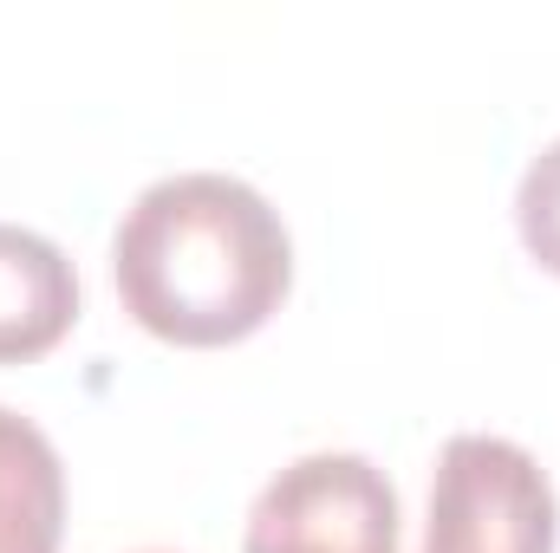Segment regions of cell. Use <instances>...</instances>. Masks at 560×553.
I'll list each match as a JSON object with an SVG mask.
<instances>
[{"mask_svg": "<svg viewBox=\"0 0 560 553\" xmlns=\"http://www.w3.org/2000/svg\"><path fill=\"white\" fill-rule=\"evenodd\" d=\"M515 222H522V242L528 255L560 274V138L522 169V189H515Z\"/></svg>", "mask_w": 560, "mask_h": 553, "instance_id": "8992f818", "label": "cell"}, {"mask_svg": "<svg viewBox=\"0 0 560 553\" xmlns=\"http://www.w3.org/2000/svg\"><path fill=\"white\" fill-rule=\"evenodd\" d=\"M79 319V274L39 228L0 222V365L52 352Z\"/></svg>", "mask_w": 560, "mask_h": 553, "instance_id": "277c9868", "label": "cell"}, {"mask_svg": "<svg viewBox=\"0 0 560 553\" xmlns=\"http://www.w3.org/2000/svg\"><path fill=\"white\" fill-rule=\"evenodd\" d=\"M112 274L143 332L170 345H235L280 313L293 286V242L255 183L183 169L125 209Z\"/></svg>", "mask_w": 560, "mask_h": 553, "instance_id": "6da1fadb", "label": "cell"}, {"mask_svg": "<svg viewBox=\"0 0 560 553\" xmlns=\"http://www.w3.org/2000/svg\"><path fill=\"white\" fill-rule=\"evenodd\" d=\"M66 469L33 416L0 404V553H59Z\"/></svg>", "mask_w": 560, "mask_h": 553, "instance_id": "5b68a950", "label": "cell"}, {"mask_svg": "<svg viewBox=\"0 0 560 553\" xmlns=\"http://www.w3.org/2000/svg\"><path fill=\"white\" fill-rule=\"evenodd\" d=\"M242 553H398V489L372 456L313 449L255 495Z\"/></svg>", "mask_w": 560, "mask_h": 553, "instance_id": "3957f363", "label": "cell"}, {"mask_svg": "<svg viewBox=\"0 0 560 553\" xmlns=\"http://www.w3.org/2000/svg\"><path fill=\"white\" fill-rule=\"evenodd\" d=\"M423 553H555V482L509 436H450L430 482Z\"/></svg>", "mask_w": 560, "mask_h": 553, "instance_id": "7a4b0ae2", "label": "cell"}]
</instances>
